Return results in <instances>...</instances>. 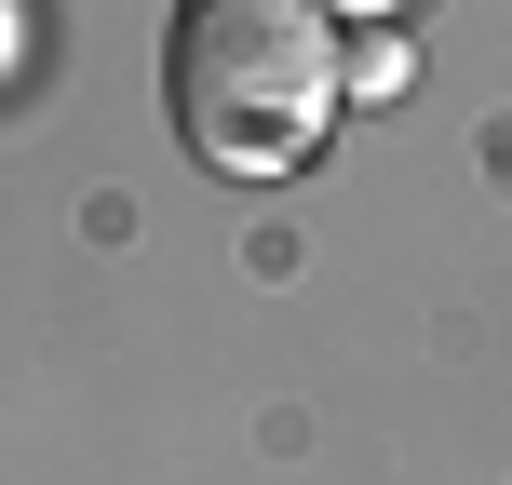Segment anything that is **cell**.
<instances>
[{"mask_svg":"<svg viewBox=\"0 0 512 485\" xmlns=\"http://www.w3.org/2000/svg\"><path fill=\"white\" fill-rule=\"evenodd\" d=\"M162 108L203 176H297L324 149L337 95V14L324 0H176L162 27Z\"/></svg>","mask_w":512,"mask_h":485,"instance_id":"1","label":"cell"},{"mask_svg":"<svg viewBox=\"0 0 512 485\" xmlns=\"http://www.w3.org/2000/svg\"><path fill=\"white\" fill-rule=\"evenodd\" d=\"M405 81H418V41H405V27H351V41H337V95H351V108L405 95Z\"/></svg>","mask_w":512,"mask_h":485,"instance_id":"2","label":"cell"},{"mask_svg":"<svg viewBox=\"0 0 512 485\" xmlns=\"http://www.w3.org/2000/svg\"><path fill=\"white\" fill-rule=\"evenodd\" d=\"M324 14H337V27H391V0H324Z\"/></svg>","mask_w":512,"mask_h":485,"instance_id":"3","label":"cell"}]
</instances>
